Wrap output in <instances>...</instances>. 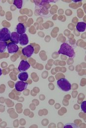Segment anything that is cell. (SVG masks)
<instances>
[{"label":"cell","instance_id":"cell-3","mask_svg":"<svg viewBox=\"0 0 86 128\" xmlns=\"http://www.w3.org/2000/svg\"><path fill=\"white\" fill-rule=\"evenodd\" d=\"M11 32L7 28H3L0 30V41L7 42L10 39Z\"/></svg>","mask_w":86,"mask_h":128},{"label":"cell","instance_id":"cell-1","mask_svg":"<svg viewBox=\"0 0 86 128\" xmlns=\"http://www.w3.org/2000/svg\"><path fill=\"white\" fill-rule=\"evenodd\" d=\"M58 54L66 55L70 58H73L75 55L73 48L67 43H64L61 44L60 48L58 51Z\"/></svg>","mask_w":86,"mask_h":128},{"label":"cell","instance_id":"cell-16","mask_svg":"<svg viewBox=\"0 0 86 128\" xmlns=\"http://www.w3.org/2000/svg\"><path fill=\"white\" fill-rule=\"evenodd\" d=\"M86 101H84L81 104V108H82L83 112H85V113L86 112Z\"/></svg>","mask_w":86,"mask_h":128},{"label":"cell","instance_id":"cell-11","mask_svg":"<svg viewBox=\"0 0 86 128\" xmlns=\"http://www.w3.org/2000/svg\"><path fill=\"white\" fill-rule=\"evenodd\" d=\"M86 23L78 22L76 25V29L79 32H84L86 30Z\"/></svg>","mask_w":86,"mask_h":128},{"label":"cell","instance_id":"cell-2","mask_svg":"<svg viewBox=\"0 0 86 128\" xmlns=\"http://www.w3.org/2000/svg\"><path fill=\"white\" fill-rule=\"evenodd\" d=\"M57 85L64 92H68L71 89V84L66 78H61L57 81Z\"/></svg>","mask_w":86,"mask_h":128},{"label":"cell","instance_id":"cell-17","mask_svg":"<svg viewBox=\"0 0 86 128\" xmlns=\"http://www.w3.org/2000/svg\"><path fill=\"white\" fill-rule=\"evenodd\" d=\"M2 74V70L1 68H0V76H1Z\"/></svg>","mask_w":86,"mask_h":128},{"label":"cell","instance_id":"cell-12","mask_svg":"<svg viewBox=\"0 0 86 128\" xmlns=\"http://www.w3.org/2000/svg\"><path fill=\"white\" fill-rule=\"evenodd\" d=\"M29 77L28 74L27 72H22L20 73L18 76V78L21 80L23 81H27Z\"/></svg>","mask_w":86,"mask_h":128},{"label":"cell","instance_id":"cell-15","mask_svg":"<svg viewBox=\"0 0 86 128\" xmlns=\"http://www.w3.org/2000/svg\"><path fill=\"white\" fill-rule=\"evenodd\" d=\"M65 128H78V126L77 125H76L75 124H72V123H70V124H68L67 125H66L64 127Z\"/></svg>","mask_w":86,"mask_h":128},{"label":"cell","instance_id":"cell-4","mask_svg":"<svg viewBox=\"0 0 86 128\" xmlns=\"http://www.w3.org/2000/svg\"><path fill=\"white\" fill-rule=\"evenodd\" d=\"M23 54L28 58L32 56L34 52V48L32 45H28L22 49Z\"/></svg>","mask_w":86,"mask_h":128},{"label":"cell","instance_id":"cell-10","mask_svg":"<svg viewBox=\"0 0 86 128\" xmlns=\"http://www.w3.org/2000/svg\"><path fill=\"white\" fill-rule=\"evenodd\" d=\"M26 31V29L24 24L22 23H19L16 27V32L19 34H25Z\"/></svg>","mask_w":86,"mask_h":128},{"label":"cell","instance_id":"cell-8","mask_svg":"<svg viewBox=\"0 0 86 128\" xmlns=\"http://www.w3.org/2000/svg\"><path fill=\"white\" fill-rule=\"evenodd\" d=\"M19 43L21 46H25L29 43V38L26 34H23L20 35Z\"/></svg>","mask_w":86,"mask_h":128},{"label":"cell","instance_id":"cell-18","mask_svg":"<svg viewBox=\"0 0 86 128\" xmlns=\"http://www.w3.org/2000/svg\"><path fill=\"white\" fill-rule=\"evenodd\" d=\"M74 2H79V1H81V0H73Z\"/></svg>","mask_w":86,"mask_h":128},{"label":"cell","instance_id":"cell-9","mask_svg":"<svg viewBox=\"0 0 86 128\" xmlns=\"http://www.w3.org/2000/svg\"><path fill=\"white\" fill-rule=\"evenodd\" d=\"M19 36L20 35L16 32H12L11 33V36H10V40L12 42H13L15 44H19Z\"/></svg>","mask_w":86,"mask_h":128},{"label":"cell","instance_id":"cell-14","mask_svg":"<svg viewBox=\"0 0 86 128\" xmlns=\"http://www.w3.org/2000/svg\"><path fill=\"white\" fill-rule=\"evenodd\" d=\"M22 0H15L13 2V4L17 7V8L20 9L22 6Z\"/></svg>","mask_w":86,"mask_h":128},{"label":"cell","instance_id":"cell-5","mask_svg":"<svg viewBox=\"0 0 86 128\" xmlns=\"http://www.w3.org/2000/svg\"><path fill=\"white\" fill-rule=\"evenodd\" d=\"M28 86V83L23 81H17L15 84V88L18 92H22L26 90Z\"/></svg>","mask_w":86,"mask_h":128},{"label":"cell","instance_id":"cell-6","mask_svg":"<svg viewBox=\"0 0 86 128\" xmlns=\"http://www.w3.org/2000/svg\"><path fill=\"white\" fill-rule=\"evenodd\" d=\"M30 68V64L28 62V61L22 60L21 61L20 63L19 64L18 69L20 72H24L28 70Z\"/></svg>","mask_w":86,"mask_h":128},{"label":"cell","instance_id":"cell-7","mask_svg":"<svg viewBox=\"0 0 86 128\" xmlns=\"http://www.w3.org/2000/svg\"><path fill=\"white\" fill-rule=\"evenodd\" d=\"M7 49L8 50V52L9 54H12L17 52L19 50V47L16 44L11 42L7 44Z\"/></svg>","mask_w":86,"mask_h":128},{"label":"cell","instance_id":"cell-13","mask_svg":"<svg viewBox=\"0 0 86 128\" xmlns=\"http://www.w3.org/2000/svg\"><path fill=\"white\" fill-rule=\"evenodd\" d=\"M7 46L6 42L0 41V53H3L6 51Z\"/></svg>","mask_w":86,"mask_h":128}]
</instances>
